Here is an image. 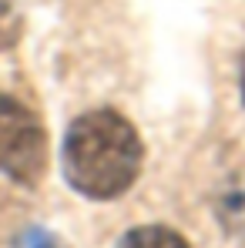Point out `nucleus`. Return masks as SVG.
Returning <instances> with one entry per match:
<instances>
[{"instance_id": "nucleus-6", "label": "nucleus", "mask_w": 245, "mask_h": 248, "mask_svg": "<svg viewBox=\"0 0 245 248\" xmlns=\"http://www.w3.org/2000/svg\"><path fill=\"white\" fill-rule=\"evenodd\" d=\"M239 84H242V101H245V57H242V67H239Z\"/></svg>"}, {"instance_id": "nucleus-3", "label": "nucleus", "mask_w": 245, "mask_h": 248, "mask_svg": "<svg viewBox=\"0 0 245 248\" xmlns=\"http://www.w3.org/2000/svg\"><path fill=\"white\" fill-rule=\"evenodd\" d=\"M114 248H192V245L164 225H141V228H131Z\"/></svg>"}, {"instance_id": "nucleus-5", "label": "nucleus", "mask_w": 245, "mask_h": 248, "mask_svg": "<svg viewBox=\"0 0 245 248\" xmlns=\"http://www.w3.org/2000/svg\"><path fill=\"white\" fill-rule=\"evenodd\" d=\"M24 245H27V248H57V242H54L44 228H31L27 238H24Z\"/></svg>"}, {"instance_id": "nucleus-2", "label": "nucleus", "mask_w": 245, "mask_h": 248, "mask_svg": "<svg viewBox=\"0 0 245 248\" xmlns=\"http://www.w3.org/2000/svg\"><path fill=\"white\" fill-rule=\"evenodd\" d=\"M47 168L41 121L14 97L0 94V174L17 185H37Z\"/></svg>"}, {"instance_id": "nucleus-1", "label": "nucleus", "mask_w": 245, "mask_h": 248, "mask_svg": "<svg viewBox=\"0 0 245 248\" xmlns=\"http://www.w3.org/2000/svg\"><path fill=\"white\" fill-rule=\"evenodd\" d=\"M141 138L118 111H87L71 121L61 144V171L67 185L91 198H121L141 171Z\"/></svg>"}, {"instance_id": "nucleus-4", "label": "nucleus", "mask_w": 245, "mask_h": 248, "mask_svg": "<svg viewBox=\"0 0 245 248\" xmlns=\"http://www.w3.org/2000/svg\"><path fill=\"white\" fill-rule=\"evenodd\" d=\"M20 31H24V17L17 10V3L14 0H0V50L14 47L20 41Z\"/></svg>"}]
</instances>
